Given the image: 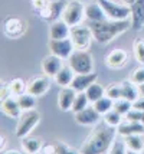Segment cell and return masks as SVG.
Listing matches in <instances>:
<instances>
[{"mask_svg": "<svg viewBox=\"0 0 144 154\" xmlns=\"http://www.w3.org/2000/svg\"><path fill=\"white\" fill-rule=\"evenodd\" d=\"M117 128L111 127L108 124H101L94 128V131L88 135V138L85 140L79 153L82 154H104L110 151V147L112 141L117 137Z\"/></svg>", "mask_w": 144, "mask_h": 154, "instance_id": "obj_1", "label": "cell"}, {"mask_svg": "<svg viewBox=\"0 0 144 154\" xmlns=\"http://www.w3.org/2000/svg\"><path fill=\"white\" fill-rule=\"evenodd\" d=\"M91 29L94 33V39L101 45H108L120 35L131 29V22L128 20H112L105 19L101 22H91Z\"/></svg>", "mask_w": 144, "mask_h": 154, "instance_id": "obj_2", "label": "cell"}, {"mask_svg": "<svg viewBox=\"0 0 144 154\" xmlns=\"http://www.w3.org/2000/svg\"><path fill=\"white\" fill-rule=\"evenodd\" d=\"M68 65L75 71V74L94 72V58L88 49H75L68 58Z\"/></svg>", "mask_w": 144, "mask_h": 154, "instance_id": "obj_3", "label": "cell"}, {"mask_svg": "<svg viewBox=\"0 0 144 154\" xmlns=\"http://www.w3.org/2000/svg\"><path fill=\"white\" fill-rule=\"evenodd\" d=\"M39 122H41V112L36 111V108L29 109V111H23L22 115L19 117L17 125H16V137L17 138L28 137Z\"/></svg>", "mask_w": 144, "mask_h": 154, "instance_id": "obj_4", "label": "cell"}, {"mask_svg": "<svg viewBox=\"0 0 144 154\" xmlns=\"http://www.w3.org/2000/svg\"><path fill=\"white\" fill-rule=\"evenodd\" d=\"M85 17H87L85 5L82 0H68L66 6L63 9V13H62V19L69 26H75V25L82 23Z\"/></svg>", "mask_w": 144, "mask_h": 154, "instance_id": "obj_5", "label": "cell"}, {"mask_svg": "<svg viewBox=\"0 0 144 154\" xmlns=\"http://www.w3.org/2000/svg\"><path fill=\"white\" fill-rule=\"evenodd\" d=\"M69 38L72 40L75 49H88L89 45H91V40L94 38V33H92L91 26L79 23L75 26H71Z\"/></svg>", "mask_w": 144, "mask_h": 154, "instance_id": "obj_6", "label": "cell"}, {"mask_svg": "<svg viewBox=\"0 0 144 154\" xmlns=\"http://www.w3.org/2000/svg\"><path fill=\"white\" fill-rule=\"evenodd\" d=\"M98 3L103 6L104 12H105L108 19L128 20V17H131V9L128 5L115 3L114 0H98Z\"/></svg>", "mask_w": 144, "mask_h": 154, "instance_id": "obj_7", "label": "cell"}, {"mask_svg": "<svg viewBox=\"0 0 144 154\" xmlns=\"http://www.w3.org/2000/svg\"><path fill=\"white\" fill-rule=\"evenodd\" d=\"M28 29V22L20 19V17H14V16H9L5 22H3V32L7 38L10 39H17L25 35Z\"/></svg>", "mask_w": 144, "mask_h": 154, "instance_id": "obj_8", "label": "cell"}, {"mask_svg": "<svg viewBox=\"0 0 144 154\" xmlns=\"http://www.w3.org/2000/svg\"><path fill=\"white\" fill-rule=\"evenodd\" d=\"M48 46L51 54L59 56L62 59H68L75 51V46L72 43L71 38H65V39H49Z\"/></svg>", "mask_w": 144, "mask_h": 154, "instance_id": "obj_9", "label": "cell"}, {"mask_svg": "<svg viewBox=\"0 0 144 154\" xmlns=\"http://www.w3.org/2000/svg\"><path fill=\"white\" fill-rule=\"evenodd\" d=\"M51 88V76L48 75H41V76H35L32 79L28 81V89L26 92L35 95V97H42L46 94Z\"/></svg>", "mask_w": 144, "mask_h": 154, "instance_id": "obj_10", "label": "cell"}, {"mask_svg": "<svg viewBox=\"0 0 144 154\" xmlns=\"http://www.w3.org/2000/svg\"><path fill=\"white\" fill-rule=\"evenodd\" d=\"M66 3L68 2H65V0L49 2L48 6L39 12V16L43 20H46V22H55V20L62 17V13H63V9L66 6Z\"/></svg>", "mask_w": 144, "mask_h": 154, "instance_id": "obj_11", "label": "cell"}, {"mask_svg": "<svg viewBox=\"0 0 144 154\" xmlns=\"http://www.w3.org/2000/svg\"><path fill=\"white\" fill-rule=\"evenodd\" d=\"M131 9V29L141 30L144 27V0H128Z\"/></svg>", "mask_w": 144, "mask_h": 154, "instance_id": "obj_12", "label": "cell"}, {"mask_svg": "<svg viewBox=\"0 0 144 154\" xmlns=\"http://www.w3.org/2000/svg\"><path fill=\"white\" fill-rule=\"evenodd\" d=\"M101 117L103 115L94 108V105L84 108L82 111H79V112H75V121L79 125H84V127L97 125L100 122V120H101Z\"/></svg>", "mask_w": 144, "mask_h": 154, "instance_id": "obj_13", "label": "cell"}, {"mask_svg": "<svg viewBox=\"0 0 144 154\" xmlns=\"http://www.w3.org/2000/svg\"><path fill=\"white\" fill-rule=\"evenodd\" d=\"M76 97V91L72 87H62V89L58 94V107L61 111L68 112L72 111V105H74V100Z\"/></svg>", "mask_w": 144, "mask_h": 154, "instance_id": "obj_14", "label": "cell"}, {"mask_svg": "<svg viewBox=\"0 0 144 154\" xmlns=\"http://www.w3.org/2000/svg\"><path fill=\"white\" fill-rule=\"evenodd\" d=\"M62 66H63L62 58H59V56H56L54 54L45 56L43 60H42V71H43V74L51 76V78H55L56 74L62 69Z\"/></svg>", "mask_w": 144, "mask_h": 154, "instance_id": "obj_15", "label": "cell"}, {"mask_svg": "<svg viewBox=\"0 0 144 154\" xmlns=\"http://www.w3.org/2000/svg\"><path fill=\"white\" fill-rule=\"evenodd\" d=\"M69 35H71V26L62 17L55 22H51V26H49L51 39H65V38H69Z\"/></svg>", "mask_w": 144, "mask_h": 154, "instance_id": "obj_16", "label": "cell"}, {"mask_svg": "<svg viewBox=\"0 0 144 154\" xmlns=\"http://www.w3.org/2000/svg\"><path fill=\"white\" fill-rule=\"evenodd\" d=\"M0 108H2V112L5 115H7L9 118H19L22 115V112H23L20 105H19L17 97L13 98V95L6 98V100L0 101Z\"/></svg>", "mask_w": 144, "mask_h": 154, "instance_id": "obj_17", "label": "cell"}, {"mask_svg": "<svg viewBox=\"0 0 144 154\" xmlns=\"http://www.w3.org/2000/svg\"><path fill=\"white\" fill-rule=\"evenodd\" d=\"M117 133L121 137L125 135H133V134H141L144 135V125L140 121H131L125 120L123 121L118 127H117Z\"/></svg>", "mask_w": 144, "mask_h": 154, "instance_id": "obj_18", "label": "cell"}, {"mask_svg": "<svg viewBox=\"0 0 144 154\" xmlns=\"http://www.w3.org/2000/svg\"><path fill=\"white\" fill-rule=\"evenodd\" d=\"M128 62V54L123 51V49H114L111 51L107 59H105V63L108 68H112V69H118V68H123L124 65H127Z\"/></svg>", "mask_w": 144, "mask_h": 154, "instance_id": "obj_19", "label": "cell"}, {"mask_svg": "<svg viewBox=\"0 0 144 154\" xmlns=\"http://www.w3.org/2000/svg\"><path fill=\"white\" fill-rule=\"evenodd\" d=\"M97 76L98 75L95 72H89V74H76L71 87L75 89L76 92H82V91H87L88 87L91 84H94L97 81Z\"/></svg>", "mask_w": 144, "mask_h": 154, "instance_id": "obj_20", "label": "cell"}, {"mask_svg": "<svg viewBox=\"0 0 144 154\" xmlns=\"http://www.w3.org/2000/svg\"><path fill=\"white\" fill-rule=\"evenodd\" d=\"M85 14H87V19L89 22H101V20L108 19L105 12H104L103 6L98 2L97 3H88V5H85Z\"/></svg>", "mask_w": 144, "mask_h": 154, "instance_id": "obj_21", "label": "cell"}, {"mask_svg": "<svg viewBox=\"0 0 144 154\" xmlns=\"http://www.w3.org/2000/svg\"><path fill=\"white\" fill-rule=\"evenodd\" d=\"M75 75H76L75 71L69 66V65H63L62 69L56 74V76L54 79H55V82L59 87H71V84H72V81L75 78Z\"/></svg>", "mask_w": 144, "mask_h": 154, "instance_id": "obj_22", "label": "cell"}, {"mask_svg": "<svg viewBox=\"0 0 144 154\" xmlns=\"http://www.w3.org/2000/svg\"><path fill=\"white\" fill-rule=\"evenodd\" d=\"M121 94H123V98L134 102V101L140 97L138 85L134 84L131 79H124L123 82H121Z\"/></svg>", "mask_w": 144, "mask_h": 154, "instance_id": "obj_23", "label": "cell"}, {"mask_svg": "<svg viewBox=\"0 0 144 154\" xmlns=\"http://www.w3.org/2000/svg\"><path fill=\"white\" fill-rule=\"evenodd\" d=\"M41 153H55V154H68V153H79L75 151L74 148H71L69 146H66L65 143L62 141H55V143H51L42 147Z\"/></svg>", "mask_w": 144, "mask_h": 154, "instance_id": "obj_24", "label": "cell"}, {"mask_svg": "<svg viewBox=\"0 0 144 154\" xmlns=\"http://www.w3.org/2000/svg\"><path fill=\"white\" fill-rule=\"evenodd\" d=\"M123 138L130 151H133V153H141V151H144V138L141 134L125 135Z\"/></svg>", "mask_w": 144, "mask_h": 154, "instance_id": "obj_25", "label": "cell"}, {"mask_svg": "<svg viewBox=\"0 0 144 154\" xmlns=\"http://www.w3.org/2000/svg\"><path fill=\"white\" fill-rule=\"evenodd\" d=\"M22 140V146L25 148V151L26 153H41L42 151V147H43V143L39 137H23L20 138Z\"/></svg>", "mask_w": 144, "mask_h": 154, "instance_id": "obj_26", "label": "cell"}, {"mask_svg": "<svg viewBox=\"0 0 144 154\" xmlns=\"http://www.w3.org/2000/svg\"><path fill=\"white\" fill-rule=\"evenodd\" d=\"M92 105H94V108H95L100 114L104 115L105 112H108V111H111V109L114 108V100H111L110 97L104 95L103 98H100L98 101L92 102Z\"/></svg>", "mask_w": 144, "mask_h": 154, "instance_id": "obj_27", "label": "cell"}, {"mask_svg": "<svg viewBox=\"0 0 144 154\" xmlns=\"http://www.w3.org/2000/svg\"><path fill=\"white\" fill-rule=\"evenodd\" d=\"M36 98L35 95L29 94V92H25L17 97V101H19V105H20L22 111H29V109H35L36 107Z\"/></svg>", "mask_w": 144, "mask_h": 154, "instance_id": "obj_28", "label": "cell"}, {"mask_svg": "<svg viewBox=\"0 0 144 154\" xmlns=\"http://www.w3.org/2000/svg\"><path fill=\"white\" fill-rule=\"evenodd\" d=\"M87 95H88V98L91 102H95L98 101L100 98H103L104 95H105V88L103 85H100L98 82H94V84H91L88 87V89L85 91Z\"/></svg>", "mask_w": 144, "mask_h": 154, "instance_id": "obj_29", "label": "cell"}, {"mask_svg": "<svg viewBox=\"0 0 144 154\" xmlns=\"http://www.w3.org/2000/svg\"><path fill=\"white\" fill-rule=\"evenodd\" d=\"M91 102L88 98V95L85 91L82 92H76V97L75 100H74V105H72V111L74 112H79V111H82L84 108L88 107V104Z\"/></svg>", "mask_w": 144, "mask_h": 154, "instance_id": "obj_30", "label": "cell"}, {"mask_svg": "<svg viewBox=\"0 0 144 154\" xmlns=\"http://www.w3.org/2000/svg\"><path fill=\"white\" fill-rule=\"evenodd\" d=\"M103 118H104V122H105V124H108V125L115 127V128L123 122V115L120 114V112H117L114 108H112L111 111H108V112H105V114L103 115Z\"/></svg>", "mask_w": 144, "mask_h": 154, "instance_id": "obj_31", "label": "cell"}, {"mask_svg": "<svg viewBox=\"0 0 144 154\" xmlns=\"http://www.w3.org/2000/svg\"><path fill=\"white\" fill-rule=\"evenodd\" d=\"M9 87H10L12 94H13L14 97H19V95L26 92L28 84H26L23 79H20V78H14V79H12L10 82H9Z\"/></svg>", "mask_w": 144, "mask_h": 154, "instance_id": "obj_32", "label": "cell"}, {"mask_svg": "<svg viewBox=\"0 0 144 154\" xmlns=\"http://www.w3.org/2000/svg\"><path fill=\"white\" fill-rule=\"evenodd\" d=\"M133 52H134V56H136V60L138 63L144 65V39L141 38H137L133 42Z\"/></svg>", "mask_w": 144, "mask_h": 154, "instance_id": "obj_33", "label": "cell"}, {"mask_svg": "<svg viewBox=\"0 0 144 154\" xmlns=\"http://www.w3.org/2000/svg\"><path fill=\"white\" fill-rule=\"evenodd\" d=\"M114 109H115L117 112H120L123 117H125L127 112H130L131 109H133V102L128 100H125V98L115 100L114 101Z\"/></svg>", "mask_w": 144, "mask_h": 154, "instance_id": "obj_34", "label": "cell"}, {"mask_svg": "<svg viewBox=\"0 0 144 154\" xmlns=\"http://www.w3.org/2000/svg\"><path fill=\"white\" fill-rule=\"evenodd\" d=\"M127 150H128V147H127V144H125L124 138L123 140H120V138H117L115 137V140L112 141V144H111L110 151H108V153H111V154H125L127 153Z\"/></svg>", "mask_w": 144, "mask_h": 154, "instance_id": "obj_35", "label": "cell"}, {"mask_svg": "<svg viewBox=\"0 0 144 154\" xmlns=\"http://www.w3.org/2000/svg\"><path fill=\"white\" fill-rule=\"evenodd\" d=\"M105 95L110 97L111 100H120L123 98V94H121V84H111L105 88Z\"/></svg>", "mask_w": 144, "mask_h": 154, "instance_id": "obj_36", "label": "cell"}, {"mask_svg": "<svg viewBox=\"0 0 144 154\" xmlns=\"http://www.w3.org/2000/svg\"><path fill=\"white\" fill-rule=\"evenodd\" d=\"M130 79L133 81L134 84H137V85L143 84V82H144V65L136 68V69L133 71V74H131Z\"/></svg>", "mask_w": 144, "mask_h": 154, "instance_id": "obj_37", "label": "cell"}, {"mask_svg": "<svg viewBox=\"0 0 144 154\" xmlns=\"http://www.w3.org/2000/svg\"><path fill=\"white\" fill-rule=\"evenodd\" d=\"M12 89H10V87H9V82H5L3 85H2V88H0V101L6 100V98H9V97H12Z\"/></svg>", "mask_w": 144, "mask_h": 154, "instance_id": "obj_38", "label": "cell"}, {"mask_svg": "<svg viewBox=\"0 0 144 154\" xmlns=\"http://www.w3.org/2000/svg\"><path fill=\"white\" fill-rule=\"evenodd\" d=\"M49 0H32V6H33V9H36L38 12H41V10H43L45 7L48 6Z\"/></svg>", "mask_w": 144, "mask_h": 154, "instance_id": "obj_39", "label": "cell"}, {"mask_svg": "<svg viewBox=\"0 0 144 154\" xmlns=\"http://www.w3.org/2000/svg\"><path fill=\"white\" fill-rule=\"evenodd\" d=\"M133 108L134 109H138V111H144V97L140 95L137 100L133 102Z\"/></svg>", "mask_w": 144, "mask_h": 154, "instance_id": "obj_40", "label": "cell"}, {"mask_svg": "<svg viewBox=\"0 0 144 154\" xmlns=\"http://www.w3.org/2000/svg\"><path fill=\"white\" fill-rule=\"evenodd\" d=\"M138 89H140V95H143V97H144V82L138 85Z\"/></svg>", "mask_w": 144, "mask_h": 154, "instance_id": "obj_41", "label": "cell"}, {"mask_svg": "<svg viewBox=\"0 0 144 154\" xmlns=\"http://www.w3.org/2000/svg\"><path fill=\"white\" fill-rule=\"evenodd\" d=\"M140 122L144 125V111H141V120H140Z\"/></svg>", "mask_w": 144, "mask_h": 154, "instance_id": "obj_42", "label": "cell"}, {"mask_svg": "<svg viewBox=\"0 0 144 154\" xmlns=\"http://www.w3.org/2000/svg\"><path fill=\"white\" fill-rule=\"evenodd\" d=\"M49 2H56V0H49Z\"/></svg>", "mask_w": 144, "mask_h": 154, "instance_id": "obj_43", "label": "cell"}, {"mask_svg": "<svg viewBox=\"0 0 144 154\" xmlns=\"http://www.w3.org/2000/svg\"><path fill=\"white\" fill-rule=\"evenodd\" d=\"M82 2H87V0H82Z\"/></svg>", "mask_w": 144, "mask_h": 154, "instance_id": "obj_44", "label": "cell"}]
</instances>
